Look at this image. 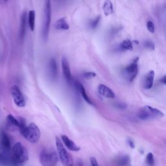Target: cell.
Listing matches in <instances>:
<instances>
[{"label": "cell", "instance_id": "cell-3", "mask_svg": "<svg viewBox=\"0 0 166 166\" xmlns=\"http://www.w3.org/2000/svg\"><path fill=\"white\" fill-rule=\"evenodd\" d=\"M39 160L43 166H55L59 161V155L53 149L44 148L40 153Z\"/></svg>", "mask_w": 166, "mask_h": 166}, {"label": "cell", "instance_id": "cell-19", "mask_svg": "<svg viewBox=\"0 0 166 166\" xmlns=\"http://www.w3.org/2000/svg\"><path fill=\"white\" fill-rule=\"evenodd\" d=\"M103 10L106 16H108L114 13L113 5L110 0H106L103 6Z\"/></svg>", "mask_w": 166, "mask_h": 166}, {"label": "cell", "instance_id": "cell-14", "mask_svg": "<svg viewBox=\"0 0 166 166\" xmlns=\"http://www.w3.org/2000/svg\"><path fill=\"white\" fill-rule=\"evenodd\" d=\"M0 147L6 150H11V145L8 135L6 132L2 131L1 132V139H0Z\"/></svg>", "mask_w": 166, "mask_h": 166}, {"label": "cell", "instance_id": "cell-27", "mask_svg": "<svg viewBox=\"0 0 166 166\" xmlns=\"http://www.w3.org/2000/svg\"><path fill=\"white\" fill-rule=\"evenodd\" d=\"M147 27L148 31L149 32L154 33V31H155V27H154V23L151 22V21H149L147 23Z\"/></svg>", "mask_w": 166, "mask_h": 166}, {"label": "cell", "instance_id": "cell-13", "mask_svg": "<svg viewBox=\"0 0 166 166\" xmlns=\"http://www.w3.org/2000/svg\"><path fill=\"white\" fill-rule=\"evenodd\" d=\"M74 84H75V86H76V88L77 89V90L79 92V93L81 94L83 99H84L85 100V101L89 104V105H93V102L90 99V98L89 97V96H88L85 88H84V86H82V85L79 82H78L77 81H74Z\"/></svg>", "mask_w": 166, "mask_h": 166}, {"label": "cell", "instance_id": "cell-31", "mask_svg": "<svg viewBox=\"0 0 166 166\" xmlns=\"http://www.w3.org/2000/svg\"><path fill=\"white\" fill-rule=\"evenodd\" d=\"M160 82H162L164 85H166V75L164 76L162 79H160Z\"/></svg>", "mask_w": 166, "mask_h": 166}, {"label": "cell", "instance_id": "cell-5", "mask_svg": "<svg viewBox=\"0 0 166 166\" xmlns=\"http://www.w3.org/2000/svg\"><path fill=\"white\" fill-rule=\"evenodd\" d=\"M55 142L57 153H58L59 158L62 164L66 166H73V159L71 155L67 151L61 139L56 136L55 138Z\"/></svg>", "mask_w": 166, "mask_h": 166}, {"label": "cell", "instance_id": "cell-9", "mask_svg": "<svg viewBox=\"0 0 166 166\" xmlns=\"http://www.w3.org/2000/svg\"><path fill=\"white\" fill-rule=\"evenodd\" d=\"M61 140L62 143H64V145L66 146V148L68 149L69 150H71V151H74V152H77L81 150V147L71 140L70 139V138L66 136V135H62L61 136Z\"/></svg>", "mask_w": 166, "mask_h": 166}, {"label": "cell", "instance_id": "cell-24", "mask_svg": "<svg viewBox=\"0 0 166 166\" xmlns=\"http://www.w3.org/2000/svg\"><path fill=\"white\" fill-rule=\"evenodd\" d=\"M100 20H101V16H99L96 17L95 19H93V20H92L90 22V27L92 29H96L99 23L100 22Z\"/></svg>", "mask_w": 166, "mask_h": 166}, {"label": "cell", "instance_id": "cell-6", "mask_svg": "<svg viewBox=\"0 0 166 166\" xmlns=\"http://www.w3.org/2000/svg\"><path fill=\"white\" fill-rule=\"evenodd\" d=\"M164 116V113L157 108L150 106H145L140 109L138 112V117L142 120L162 117Z\"/></svg>", "mask_w": 166, "mask_h": 166}, {"label": "cell", "instance_id": "cell-18", "mask_svg": "<svg viewBox=\"0 0 166 166\" xmlns=\"http://www.w3.org/2000/svg\"><path fill=\"white\" fill-rule=\"evenodd\" d=\"M55 27L56 29L59 31H66L70 28V26L64 18H62L57 20L55 23Z\"/></svg>", "mask_w": 166, "mask_h": 166}, {"label": "cell", "instance_id": "cell-15", "mask_svg": "<svg viewBox=\"0 0 166 166\" xmlns=\"http://www.w3.org/2000/svg\"><path fill=\"white\" fill-rule=\"evenodd\" d=\"M49 75L52 79H55L58 75V66L56 61L54 58H52L49 62Z\"/></svg>", "mask_w": 166, "mask_h": 166}, {"label": "cell", "instance_id": "cell-1", "mask_svg": "<svg viewBox=\"0 0 166 166\" xmlns=\"http://www.w3.org/2000/svg\"><path fill=\"white\" fill-rule=\"evenodd\" d=\"M10 157L14 165L22 164L29 160V153L27 149L21 142H16L11 148Z\"/></svg>", "mask_w": 166, "mask_h": 166}, {"label": "cell", "instance_id": "cell-28", "mask_svg": "<svg viewBox=\"0 0 166 166\" xmlns=\"http://www.w3.org/2000/svg\"><path fill=\"white\" fill-rule=\"evenodd\" d=\"M90 163H91V166H99L97 161L94 157L90 158Z\"/></svg>", "mask_w": 166, "mask_h": 166}, {"label": "cell", "instance_id": "cell-7", "mask_svg": "<svg viewBox=\"0 0 166 166\" xmlns=\"http://www.w3.org/2000/svg\"><path fill=\"white\" fill-rule=\"evenodd\" d=\"M10 94L16 105L19 108H23L25 106V100L22 92H21L20 88L14 85L10 88Z\"/></svg>", "mask_w": 166, "mask_h": 166}, {"label": "cell", "instance_id": "cell-21", "mask_svg": "<svg viewBox=\"0 0 166 166\" xmlns=\"http://www.w3.org/2000/svg\"><path fill=\"white\" fill-rule=\"evenodd\" d=\"M120 48L123 50L132 51L133 50V44L129 39L125 40L121 42V44L120 45Z\"/></svg>", "mask_w": 166, "mask_h": 166}, {"label": "cell", "instance_id": "cell-10", "mask_svg": "<svg viewBox=\"0 0 166 166\" xmlns=\"http://www.w3.org/2000/svg\"><path fill=\"white\" fill-rule=\"evenodd\" d=\"M62 69L66 80L68 82H71L73 81V77L68 61L65 57H64L62 60Z\"/></svg>", "mask_w": 166, "mask_h": 166}, {"label": "cell", "instance_id": "cell-33", "mask_svg": "<svg viewBox=\"0 0 166 166\" xmlns=\"http://www.w3.org/2000/svg\"><path fill=\"white\" fill-rule=\"evenodd\" d=\"M0 115H1V112H0Z\"/></svg>", "mask_w": 166, "mask_h": 166}, {"label": "cell", "instance_id": "cell-12", "mask_svg": "<svg viewBox=\"0 0 166 166\" xmlns=\"http://www.w3.org/2000/svg\"><path fill=\"white\" fill-rule=\"evenodd\" d=\"M7 125L10 129L14 131L16 129L19 130L20 127V121L19 119L16 118L14 116L9 114L7 116Z\"/></svg>", "mask_w": 166, "mask_h": 166}, {"label": "cell", "instance_id": "cell-20", "mask_svg": "<svg viewBox=\"0 0 166 166\" xmlns=\"http://www.w3.org/2000/svg\"><path fill=\"white\" fill-rule=\"evenodd\" d=\"M35 18H36V14L35 11L33 10H31L29 12L28 14V25L30 28V30L31 31H34V27H35Z\"/></svg>", "mask_w": 166, "mask_h": 166}, {"label": "cell", "instance_id": "cell-26", "mask_svg": "<svg viewBox=\"0 0 166 166\" xmlns=\"http://www.w3.org/2000/svg\"><path fill=\"white\" fill-rule=\"evenodd\" d=\"M83 75H84V77L86 78V79H92V78H93V77H95L96 76V74L94 72H92V71H86V72L84 73Z\"/></svg>", "mask_w": 166, "mask_h": 166}, {"label": "cell", "instance_id": "cell-16", "mask_svg": "<svg viewBox=\"0 0 166 166\" xmlns=\"http://www.w3.org/2000/svg\"><path fill=\"white\" fill-rule=\"evenodd\" d=\"M154 71H150L145 77V81H144V88L145 89L149 90L152 88L154 83Z\"/></svg>", "mask_w": 166, "mask_h": 166}, {"label": "cell", "instance_id": "cell-22", "mask_svg": "<svg viewBox=\"0 0 166 166\" xmlns=\"http://www.w3.org/2000/svg\"><path fill=\"white\" fill-rule=\"evenodd\" d=\"M130 162V158L128 156L125 155L120 157L117 160V165L118 166H126Z\"/></svg>", "mask_w": 166, "mask_h": 166}, {"label": "cell", "instance_id": "cell-30", "mask_svg": "<svg viewBox=\"0 0 166 166\" xmlns=\"http://www.w3.org/2000/svg\"><path fill=\"white\" fill-rule=\"evenodd\" d=\"M128 143L130 147H131V149H134L135 147V145H134V143L132 141L131 139H128Z\"/></svg>", "mask_w": 166, "mask_h": 166}, {"label": "cell", "instance_id": "cell-11", "mask_svg": "<svg viewBox=\"0 0 166 166\" xmlns=\"http://www.w3.org/2000/svg\"><path fill=\"white\" fill-rule=\"evenodd\" d=\"M98 92L99 94L103 97H105L106 98L113 99L115 97V93L106 85H100L98 86Z\"/></svg>", "mask_w": 166, "mask_h": 166}, {"label": "cell", "instance_id": "cell-25", "mask_svg": "<svg viewBox=\"0 0 166 166\" xmlns=\"http://www.w3.org/2000/svg\"><path fill=\"white\" fill-rule=\"evenodd\" d=\"M144 46L146 48H147L149 49H150V50H154V48H155L154 44L153 42L152 41H150V40L145 41L144 42Z\"/></svg>", "mask_w": 166, "mask_h": 166}, {"label": "cell", "instance_id": "cell-32", "mask_svg": "<svg viewBox=\"0 0 166 166\" xmlns=\"http://www.w3.org/2000/svg\"><path fill=\"white\" fill-rule=\"evenodd\" d=\"M2 1H3V2H6L8 1V0H2Z\"/></svg>", "mask_w": 166, "mask_h": 166}, {"label": "cell", "instance_id": "cell-2", "mask_svg": "<svg viewBox=\"0 0 166 166\" xmlns=\"http://www.w3.org/2000/svg\"><path fill=\"white\" fill-rule=\"evenodd\" d=\"M20 132L25 139L31 143H37L41 136L40 128L34 123H31L29 125H25L20 130Z\"/></svg>", "mask_w": 166, "mask_h": 166}, {"label": "cell", "instance_id": "cell-17", "mask_svg": "<svg viewBox=\"0 0 166 166\" xmlns=\"http://www.w3.org/2000/svg\"><path fill=\"white\" fill-rule=\"evenodd\" d=\"M26 23H27V14L26 12L24 11L21 17L20 22V37L21 39H23L26 33Z\"/></svg>", "mask_w": 166, "mask_h": 166}, {"label": "cell", "instance_id": "cell-23", "mask_svg": "<svg viewBox=\"0 0 166 166\" xmlns=\"http://www.w3.org/2000/svg\"><path fill=\"white\" fill-rule=\"evenodd\" d=\"M146 162L147 165L149 166H154V159L153 154L151 153H149L146 157Z\"/></svg>", "mask_w": 166, "mask_h": 166}, {"label": "cell", "instance_id": "cell-29", "mask_svg": "<svg viewBox=\"0 0 166 166\" xmlns=\"http://www.w3.org/2000/svg\"><path fill=\"white\" fill-rule=\"evenodd\" d=\"M116 106H117V107H118L119 108H122V109H124L127 107L125 104H124V103H117Z\"/></svg>", "mask_w": 166, "mask_h": 166}, {"label": "cell", "instance_id": "cell-4", "mask_svg": "<svg viewBox=\"0 0 166 166\" xmlns=\"http://www.w3.org/2000/svg\"><path fill=\"white\" fill-rule=\"evenodd\" d=\"M44 22L42 27V36L44 41L47 42L49 33L51 22V3L50 0H45L44 4Z\"/></svg>", "mask_w": 166, "mask_h": 166}, {"label": "cell", "instance_id": "cell-8", "mask_svg": "<svg viewBox=\"0 0 166 166\" xmlns=\"http://www.w3.org/2000/svg\"><path fill=\"white\" fill-rule=\"evenodd\" d=\"M139 60L138 57L134 59L131 64L128 65L125 68V74L127 75V77L129 81H133L135 78L136 77L138 74V62Z\"/></svg>", "mask_w": 166, "mask_h": 166}]
</instances>
